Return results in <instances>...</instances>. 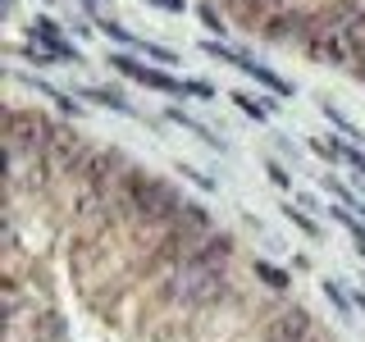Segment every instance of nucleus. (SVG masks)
I'll return each mask as SVG.
<instances>
[{"label": "nucleus", "instance_id": "1", "mask_svg": "<svg viewBox=\"0 0 365 342\" xmlns=\"http://www.w3.org/2000/svg\"><path fill=\"white\" fill-rule=\"evenodd\" d=\"M128 205L146 224H169L174 214H182L178 192L169 187V182L151 178V174H128Z\"/></svg>", "mask_w": 365, "mask_h": 342}, {"label": "nucleus", "instance_id": "2", "mask_svg": "<svg viewBox=\"0 0 365 342\" xmlns=\"http://www.w3.org/2000/svg\"><path fill=\"white\" fill-rule=\"evenodd\" d=\"M306 55L319 64H356L365 55V46L351 37V32H315L311 41H306Z\"/></svg>", "mask_w": 365, "mask_h": 342}, {"label": "nucleus", "instance_id": "3", "mask_svg": "<svg viewBox=\"0 0 365 342\" xmlns=\"http://www.w3.org/2000/svg\"><path fill=\"white\" fill-rule=\"evenodd\" d=\"M260 32H265L269 41H311L315 37V19L302 14V9H274V14L260 19Z\"/></svg>", "mask_w": 365, "mask_h": 342}, {"label": "nucleus", "instance_id": "4", "mask_svg": "<svg viewBox=\"0 0 365 342\" xmlns=\"http://www.w3.org/2000/svg\"><path fill=\"white\" fill-rule=\"evenodd\" d=\"M269 342H306L311 338V315L306 311H288V315H279L269 324V333H265Z\"/></svg>", "mask_w": 365, "mask_h": 342}, {"label": "nucleus", "instance_id": "5", "mask_svg": "<svg viewBox=\"0 0 365 342\" xmlns=\"http://www.w3.org/2000/svg\"><path fill=\"white\" fill-rule=\"evenodd\" d=\"M32 37H37L51 55H60V60H73V64H83V55H78V46H68L60 37V28H55V19H37L32 23Z\"/></svg>", "mask_w": 365, "mask_h": 342}, {"label": "nucleus", "instance_id": "6", "mask_svg": "<svg viewBox=\"0 0 365 342\" xmlns=\"http://www.w3.org/2000/svg\"><path fill=\"white\" fill-rule=\"evenodd\" d=\"M142 87H155V91H165V96H174V91H187V83H178V78H169L165 68H151L146 64L142 68V78H137Z\"/></svg>", "mask_w": 365, "mask_h": 342}, {"label": "nucleus", "instance_id": "7", "mask_svg": "<svg viewBox=\"0 0 365 342\" xmlns=\"http://www.w3.org/2000/svg\"><path fill=\"white\" fill-rule=\"evenodd\" d=\"M256 279L265 283L269 292H288V288H292V279H288L279 265H269V260H256Z\"/></svg>", "mask_w": 365, "mask_h": 342}, {"label": "nucleus", "instance_id": "8", "mask_svg": "<svg viewBox=\"0 0 365 342\" xmlns=\"http://www.w3.org/2000/svg\"><path fill=\"white\" fill-rule=\"evenodd\" d=\"M87 100H96V105H110V110H123V114H133L128 96H119V91H110V87H87Z\"/></svg>", "mask_w": 365, "mask_h": 342}, {"label": "nucleus", "instance_id": "9", "mask_svg": "<svg viewBox=\"0 0 365 342\" xmlns=\"http://www.w3.org/2000/svg\"><path fill=\"white\" fill-rule=\"evenodd\" d=\"M233 105L247 114V119H269V100H256V96H247V91H233Z\"/></svg>", "mask_w": 365, "mask_h": 342}, {"label": "nucleus", "instance_id": "10", "mask_svg": "<svg viewBox=\"0 0 365 342\" xmlns=\"http://www.w3.org/2000/svg\"><path fill=\"white\" fill-rule=\"evenodd\" d=\"M169 119H174V123H182V128H187V133H197L201 142H215V133L205 128V123H197V119H187V114H182V110H169Z\"/></svg>", "mask_w": 365, "mask_h": 342}, {"label": "nucleus", "instance_id": "11", "mask_svg": "<svg viewBox=\"0 0 365 342\" xmlns=\"http://www.w3.org/2000/svg\"><path fill=\"white\" fill-rule=\"evenodd\" d=\"M283 214H288V219H292L297 228H302V233H306V237H319V224L311 219V214H302V210H292V205H288V210H283Z\"/></svg>", "mask_w": 365, "mask_h": 342}, {"label": "nucleus", "instance_id": "12", "mask_svg": "<svg viewBox=\"0 0 365 342\" xmlns=\"http://www.w3.org/2000/svg\"><path fill=\"white\" fill-rule=\"evenodd\" d=\"M101 28H106V37H110V41H123V46H137V37H128V32H123V28H119V23H114V19H101Z\"/></svg>", "mask_w": 365, "mask_h": 342}, {"label": "nucleus", "instance_id": "13", "mask_svg": "<svg viewBox=\"0 0 365 342\" xmlns=\"http://www.w3.org/2000/svg\"><path fill=\"white\" fill-rule=\"evenodd\" d=\"M201 23H205V28H210V32H220V37H224V19H220V9L201 5Z\"/></svg>", "mask_w": 365, "mask_h": 342}, {"label": "nucleus", "instance_id": "14", "mask_svg": "<svg viewBox=\"0 0 365 342\" xmlns=\"http://www.w3.org/2000/svg\"><path fill=\"white\" fill-rule=\"evenodd\" d=\"M342 160H347V165H351V169H356V174L365 178V155L356 151V146H347V142H342Z\"/></svg>", "mask_w": 365, "mask_h": 342}, {"label": "nucleus", "instance_id": "15", "mask_svg": "<svg viewBox=\"0 0 365 342\" xmlns=\"http://www.w3.org/2000/svg\"><path fill=\"white\" fill-rule=\"evenodd\" d=\"M324 114H329V119H334V123H338V128L347 133V137L356 133V123H351V119H347V114H342V110H334V105H324Z\"/></svg>", "mask_w": 365, "mask_h": 342}, {"label": "nucleus", "instance_id": "16", "mask_svg": "<svg viewBox=\"0 0 365 342\" xmlns=\"http://www.w3.org/2000/svg\"><path fill=\"white\" fill-rule=\"evenodd\" d=\"M178 174H182V178H192V182H201V187H205V192H210V187H215V182H210V178H205V174H197V169H192V165H178Z\"/></svg>", "mask_w": 365, "mask_h": 342}, {"label": "nucleus", "instance_id": "17", "mask_svg": "<svg viewBox=\"0 0 365 342\" xmlns=\"http://www.w3.org/2000/svg\"><path fill=\"white\" fill-rule=\"evenodd\" d=\"M265 174H269L274 182H279V187H292V178L283 174V165H274V160H269V165H265Z\"/></svg>", "mask_w": 365, "mask_h": 342}, {"label": "nucleus", "instance_id": "18", "mask_svg": "<svg viewBox=\"0 0 365 342\" xmlns=\"http://www.w3.org/2000/svg\"><path fill=\"white\" fill-rule=\"evenodd\" d=\"M324 292H329V301H334V306H338V311H347V296H342V292L334 288V283H324Z\"/></svg>", "mask_w": 365, "mask_h": 342}, {"label": "nucleus", "instance_id": "19", "mask_svg": "<svg viewBox=\"0 0 365 342\" xmlns=\"http://www.w3.org/2000/svg\"><path fill=\"white\" fill-rule=\"evenodd\" d=\"M187 96H201V100H210V96H215V91H210V87H205V83H187Z\"/></svg>", "mask_w": 365, "mask_h": 342}, {"label": "nucleus", "instance_id": "20", "mask_svg": "<svg viewBox=\"0 0 365 342\" xmlns=\"http://www.w3.org/2000/svg\"><path fill=\"white\" fill-rule=\"evenodd\" d=\"M347 228H351V237H356V247H361V256H365V228H361V224H356V219H351V224H347Z\"/></svg>", "mask_w": 365, "mask_h": 342}, {"label": "nucleus", "instance_id": "21", "mask_svg": "<svg viewBox=\"0 0 365 342\" xmlns=\"http://www.w3.org/2000/svg\"><path fill=\"white\" fill-rule=\"evenodd\" d=\"M151 5H160V9H169V14H182V0H151Z\"/></svg>", "mask_w": 365, "mask_h": 342}, {"label": "nucleus", "instance_id": "22", "mask_svg": "<svg viewBox=\"0 0 365 342\" xmlns=\"http://www.w3.org/2000/svg\"><path fill=\"white\" fill-rule=\"evenodd\" d=\"M356 78H361V83H365V55H361V60H356Z\"/></svg>", "mask_w": 365, "mask_h": 342}, {"label": "nucleus", "instance_id": "23", "mask_svg": "<svg viewBox=\"0 0 365 342\" xmlns=\"http://www.w3.org/2000/svg\"><path fill=\"white\" fill-rule=\"evenodd\" d=\"M356 306H361V311H365V292H361V296H356Z\"/></svg>", "mask_w": 365, "mask_h": 342}]
</instances>
